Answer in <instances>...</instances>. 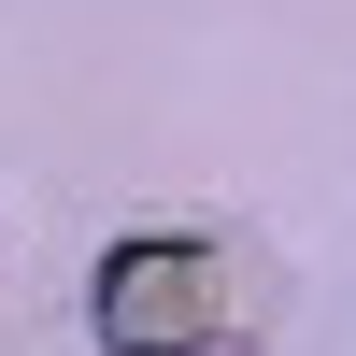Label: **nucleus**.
Returning a JSON list of instances; mask_svg holds the SVG:
<instances>
[{
    "label": "nucleus",
    "instance_id": "f257e3e1",
    "mask_svg": "<svg viewBox=\"0 0 356 356\" xmlns=\"http://www.w3.org/2000/svg\"><path fill=\"white\" fill-rule=\"evenodd\" d=\"M271 314H285V271L228 228H143L86 285L100 356H243V342H271Z\"/></svg>",
    "mask_w": 356,
    "mask_h": 356
}]
</instances>
